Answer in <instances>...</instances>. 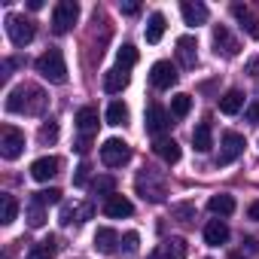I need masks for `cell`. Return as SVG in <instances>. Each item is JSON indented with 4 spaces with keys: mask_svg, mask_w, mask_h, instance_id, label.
<instances>
[{
    "mask_svg": "<svg viewBox=\"0 0 259 259\" xmlns=\"http://www.w3.org/2000/svg\"><path fill=\"white\" fill-rule=\"evenodd\" d=\"M229 259H244V256L241 253H229Z\"/></svg>",
    "mask_w": 259,
    "mask_h": 259,
    "instance_id": "obj_45",
    "label": "cell"
},
{
    "mask_svg": "<svg viewBox=\"0 0 259 259\" xmlns=\"http://www.w3.org/2000/svg\"><path fill=\"white\" fill-rule=\"evenodd\" d=\"M128 159H132V147H128L125 141H119V138L104 141V147H101V162H104L107 168H122Z\"/></svg>",
    "mask_w": 259,
    "mask_h": 259,
    "instance_id": "obj_8",
    "label": "cell"
},
{
    "mask_svg": "<svg viewBox=\"0 0 259 259\" xmlns=\"http://www.w3.org/2000/svg\"><path fill=\"white\" fill-rule=\"evenodd\" d=\"M34 201H40L43 207L46 204H58L61 201V192L58 189H40V192H34Z\"/></svg>",
    "mask_w": 259,
    "mask_h": 259,
    "instance_id": "obj_37",
    "label": "cell"
},
{
    "mask_svg": "<svg viewBox=\"0 0 259 259\" xmlns=\"http://www.w3.org/2000/svg\"><path fill=\"white\" fill-rule=\"evenodd\" d=\"M247 122H250V125H259V98L250 101V107H247Z\"/></svg>",
    "mask_w": 259,
    "mask_h": 259,
    "instance_id": "obj_40",
    "label": "cell"
},
{
    "mask_svg": "<svg viewBox=\"0 0 259 259\" xmlns=\"http://www.w3.org/2000/svg\"><path fill=\"white\" fill-rule=\"evenodd\" d=\"M89 147H92V138H79V144H76V150H79L82 156L89 153Z\"/></svg>",
    "mask_w": 259,
    "mask_h": 259,
    "instance_id": "obj_44",
    "label": "cell"
},
{
    "mask_svg": "<svg viewBox=\"0 0 259 259\" xmlns=\"http://www.w3.org/2000/svg\"><path fill=\"white\" fill-rule=\"evenodd\" d=\"M92 217V204H64L61 207V223L64 226H70V223H85Z\"/></svg>",
    "mask_w": 259,
    "mask_h": 259,
    "instance_id": "obj_22",
    "label": "cell"
},
{
    "mask_svg": "<svg viewBox=\"0 0 259 259\" xmlns=\"http://www.w3.org/2000/svg\"><path fill=\"white\" fill-rule=\"evenodd\" d=\"M171 128V116H168V110L162 107V104H150L147 107V132L150 135H162V132H168Z\"/></svg>",
    "mask_w": 259,
    "mask_h": 259,
    "instance_id": "obj_10",
    "label": "cell"
},
{
    "mask_svg": "<svg viewBox=\"0 0 259 259\" xmlns=\"http://www.w3.org/2000/svg\"><path fill=\"white\" fill-rule=\"evenodd\" d=\"M37 138H40L43 147H52V144L58 141V125H55V122H43V128H40Z\"/></svg>",
    "mask_w": 259,
    "mask_h": 259,
    "instance_id": "obj_36",
    "label": "cell"
},
{
    "mask_svg": "<svg viewBox=\"0 0 259 259\" xmlns=\"http://www.w3.org/2000/svg\"><path fill=\"white\" fill-rule=\"evenodd\" d=\"M153 150H156V156H162L168 165L180 162V147H177V141H171V138H159Z\"/></svg>",
    "mask_w": 259,
    "mask_h": 259,
    "instance_id": "obj_25",
    "label": "cell"
},
{
    "mask_svg": "<svg viewBox=\"0 0 259 259\" xmlns=\"http://www.w3.org/2000/svg\"><path fill=\"white\" fill-rule=\"evenodd\" d=\"M22 153H25V135L19 132V128H13V125H4L0 128V156H4L7 162H13Z\"/></svg>",
    "mask_w": 259,
    "mask_h": 259,
    "instance_id": "obj_5",
    "label": "cell"
},
{
    "mask_svg": "<svg viewBox=\"0 0 259 259\" xmlns=\"http://www.w3.org/2000/svg\"><path fill=\"white\" fill-rule=\"evenodd\" d=\"M104 213L113 217V220H122V217H132V213H135V204L128 201L125 195H116V192H113V195L104 201Z\"/></svg>",
    "mask_w": 259,
    "mask_h": 259,
    "instance_id": "obj_16",
    "label": "cell"
},
{
    "mask_svg": "<svg viewBox=\"0 0 259 259\" xmlns=\"http://www.w3.org/2000/svg\"><path fill=\"white\" fill-rule=\"evenodd\" d=\"M247 220H253V223H259V198L247 207Z\"/></svg>",
    "mask_w": 259,
    "mask_h": 259,
    "instance_id": "obj_41",
    "label": "cell"
},
{
    "mask_svg": "<svg viewBox=\"0 0 259 259\" xmlns=\"http://www.w3.org/2000/svg\"><path fill=\"white\" fill-rule=\"evenodd\" d=\"M213 52L223 55V58H235V55L241 52V43L229 34L226 25H217V28H213Z\"/></svg>",
    "mask_w": 259,
    "mask_h": 259,
    "instance_id": "obj_9",
    "label": "cell"
},
{
    "mask_svg": "<svg viewBox=\"0 0 259 259\" xmlns=\"http://www.w3.org/2000/svg\"><path fill=\"white\" fill-rule=\"evenodd\" d=\"M147 43H159L162 40V34H165V16L162 13H153L150 16V22H147Z\"/></svg>",
    "mask_w": 259,
    "mask_h": 259,
    "instance_id": "obj_27",
    "label": "cell"
},
{
    "mask_svg": "<svg viewBox=\"0 0 259 259\" xmlns=\"http://www.w3.org/2000/svg\"><path fill=\"white\" fill-rule=\"evenodd\" d=\"M46 92L37 89V85H19L7 95V110L10 113H28V116H37L46 110Z\"/></svg>",
    "mask_w": 259,
    "mask_h": 259,
    "instance_id": "obj_1",
    "label": "cell"
},
{
    "mask_svg": "<svg viewBox=\"0 0 259 259\" xmlns=\"http://www.w3.org/2000/svg\"><path fill=\"white\" fill-rule=\"evenodd\" d=\"M122 13L125 16H138L141 13V4H122Z\"/></svg>",
    "mask_w": 259,
    "mask_h": 259,
    "instance_id": "obj_43",
    "label": "cell"
},
{
    "mask_svg": "<svg viewBox=\"0 0 259 259\" xmlns=\"http://www.w3.org/2000/svg\"><path fill=\"white\" fill-rule=\"evenodd\" d=\"M113 189H116V180H113L110 174H107V177H98V180L92 183V192H95V195H104V198H110Z\"/></svg>",
    "mask_w": 259,
    "mask_h": 259,
    "instance_id": "obj_33",
    "label": "cell"
},
{
    "mask_svg": "<svg viewBox=\"0 0 259 259\" xmlns=\"http://www.w3.org/2000/svg\"><path fill=\"white\" fill-rule=\"evenodd\" d=\"M28 223H31L34 229H40V226L46 223V210H43V204L34 201V198H31V204H28Z\"/></svg>",
    "mask_w": 259,
    "mask_h": 259,
    "instance_id": "obj_34",
    "label": "cell"
},
{
    "mask_svg": "<svg viewBox=\"0 0 259 259\" xmlns=\"http://www.w3.org/2000/svg\"><path fill=\"white\" fill-rule=\"evenodd\" d=\"M79 19V4H73V0H61V4H55L52 10V31L55 34H67Z\"/></svg>",
    "mask_w": 259,
    "mask_h": 259,
    "instance_id": "obj_4",
    "label": "cell"
},
{
    "mask_svg": "<svg viewBox=\"0 0 259 259\" xmlns=\"http://www.w3.org/2000/svg\"><path fill=\"white\" fill-rule=\"evenodd\" d=\"M37 73H40L43 79L55 82V85L67 82V64H64L61 49H46V52L37 58Z\"/></svg>",
    "mask_w": 259,
    "mask_h": 259,
    "instance_id": "obj_3",
    "label": "cell"
},
{
    "mask_svg": "<svg viewBox=\"0 0 259 259\" xmlns=\"http://www.w3.org/2000/svg\"><path fill=\"white\" fill-rule=\"evenodd\" d=\"M138 64V49L135 46H122L119 52H116V67H122V70H128V67H135Z\"/></svg>",
    "mask_w": 259,
    "mask_h": 259,
    "instance_id": "obj_30",
    "label": "cell"
},
{
    "mask_svg": "<svg viewBox=\"0 0 259 259\" xmlns=\"http://www.w3.org/2000/svg\"><path fill=\"white\" fill-rule=\"evenodd\" d=\"M207 210L217 217H232L235 213V198L232 195H210L207 198Z\"/></svg>",
    "mask_w": 259,
    "mask_h": 259,
    "instance_id": "obj_26",
    "label": "cell"
},
{
    "mask_svg": "<svg viewBox=\"0 0 259 259\" xmlns=\"http://www.w3.org/2000/svg\"><path fill=\"white\" fill-rule=\"evenodd\" d=\"M16 217H19V201L13 198V195H4V226H10V223H16Z\"/></svg>",
    "mask_w": 259,
    "mask_h": 259,
    "instance_id": "obj_35",
    "label": "cell"
},
{
    "mask_svg": "<svg viewBox=\"0 0 259 259\" xmlns=\"http://www.w3.org/2000/svg\"><path fill=\"white\" fill-rule=\"evenodd\" d=\"M171 217H174L177 223H192V220H195V204H189V201L171 204Z\"/></svg>",
    "mask_w": 259,
    "mask_h": 259,
    "instance_id": "obj_32",
    "label": "cell"
},
{
    "mask_svg": "<svg viewBox=\"0 0 259 259\" xmlns=\"http://www.w3.org/2000/svg\"><path fill=\"white\" fill-rule=\"evenodd\" d=\"M89 171H92L89 162H82V165L76 168V174H73V186H85V183H89Z\"/></svg>",
    "mask_w": 259,
    "mask_h": 259,
    "instance_id": "obj_38",
    "label": "cell"
},
{
    "mask_svg": "<svg viewBox=\"0 0 259 259\" xmlns=\"http://www.w3.org/2000/svg\"><path fill=\"white\" fill-rule=\"evenodd\" d=\"M189 110H192V98L189 95H174L171 98V116L183 119V116H189Z\"/></svg>",
    "mask_w": 259,
    "mask_h": 259,
    "instance_id": "obj_31",
    "label": "cell"
},
{
    "mask_svg": "<svg viewBox=\"0 0 259 259\" xmlns=\"http://www.w3.org/2000/svg\"><path fill=\"white\" fill-rule=\"evenodd\" d=\"M55 238H46V241H40V244H34L31 247V253L25 256V259H52V253H55Z\"/></svg>",
    "mask_w": 259,
    "mask_h": 259,
    "instance_id": "obj_29",
    "label": "cell"
},
{
    "mask_svg": "<svg viewBox=\"0 0 259 259\" xmlns=\"http://www.w3.org/2000/svg\"><path fill=\"white\" fill-rule=\"evenodd\" d=\"M244 70H247V73H250V76H259V58H250V61H247V67H244Z\"/></svg>",
    "mask_w": 259,
    "mask_h": 259,
    "instance_id": "obj_42",
    "label": "cell"
},
{
    "mask_svg": "<svg viewBox=\"0 0 259 259\" xmlns=\"http://www.w3.org/2000/svg\"><path fill=\"white\" fill-rule=\"evenodd\" d=\"M244 147H247V141H244V135H238V132H226L223 135V141H220V153H217V165L220 168H226V165H232L241 153H244Z\"/></svg>",
    "mask_w": 259,
    "mask_h": 259,
    "instance_id": "obj_7",
    "label": "cell"
},
{
    "mask_svg": "<svg viewBox=\"0 0 259 259\" xmlns=\"http://www.w3.org/2000/svg\"><path fill=\"white\" fill-rule=\"evenodd\" d=\"M58 171H61V159H55V156H43V159H37V162L31 165V177L40 180V183L52 180Z\"/></svg>",
    "mask_w": 259,
    "mask_h": 259,
    "instance_id": "obj_13",
    "label": "cell"
},
{
    "mask_svg": "<svg viewBox=\"0 0 259 259\" xmlns=\"http://www.w3.org/2000/svg\"><path fill=\"white\" fill-rule=\"evenodd\" d=\"M177 58H180L183 67H195V61H198V43L192 37H180L177 40Z\"/></svg>",
    "mask_w": 259,
    "mask_h": 259,
    "instance_id": "obj_17",
    "label": "cell"
},
{
    "mask_svg": "<svg viewBox=\"0 0 259 259\" xmlns=\"http://www.w3.org/2000/svg\"><path fill=\"white\" fill-rule=\"evenodd\" d=\"M192 147L198 153H207L213 147V132H210V122H198L195 132H192Z\"/></svg>",
    "mask_w": 259,
    "mask_h": 259,
    "instance_id": "obj_21",
    "label": "cell"
},
{
    "mask_svg": "<svg viewBox=\"0 0 259 259\" xmlns=\"http://www.w3.org/2000/svg\"><path fill=\"white\" fill-rule=\"evenodd\" d=\"M180 13H183V22L186 25H192V28H198V25H204L207 22V7L204 4H198V0H183L180 4Z\"/></svg>",
    "mask_w": 259,
    "mask_h": 259,
    "instance_id": "obj_15",
    "label": "cell"
},
{
    "mask_svg": "<svg viewBox=\"0 0 259 259\" xmlns=\"http://www.w3.org/2000/svg\"><path fill=\"white\" fill-rule=\"evenodd\" d=\"M150 82H153L156 89H171V85L177 82V67H174L171 61H156V64L150 67Z\"/></svg>",
    "mask_w": 259,
    "mask_h": 259,
    "instance_id": "obj_11",
    "label": "cell"
},
{
    "mask_svg": "<svg viewBox=\"0 0 259 259\" xmlns=\"http://www.w3.org/2000/svg\"><path fill=\"white\" fill-rule=\"evenodd\" d=\"M128 70H122V67H113V70H107L104 73V92H110V95H116V92H122L125 85H128Z\"/></svg>",
    "mask_w": 259,
    "mask_h": 259,
    "instance_id": "obj_20",
    "label": "cell"
},
{
    "mask_svg": "<svg viewBox=\"0 0 259 259\" xmlns=\"http://www.w3.org/2000/svg\"><path fill=\"white\" fill-rule=\"evenodd\" d=\"M189 253V244L183 238H165L156 250V259H186Z\"/></svg>",
    "mask_w": 259,
    "mask_h": 259,
    "instance_id": "obj_14",
    "label": "cell"
},
{
    "mask_svg": "<svg viewBox=\"0 0 259 259\" xmlns=\"http://www.w3.org/2000/svg\"><path fill=\"white\" fill-rule=\"evenodd\" d=\"M135 186H138V195H141L144 201H153V204L165 201V195H168V180H165V174H162V171H153V168H144V171L138 174Z\"/></svg>",
    "mask_w": 259,
    "mask_h": 259,
    "instance_id": "obj_2",
    "label": "cell"
},
{
    "mask_svg": "<svg viewBox=\"0 0 259 259\" xmlns=\"http://www.w3.org/2000/svg\"><path fill=\"white\" fill-rule=\"evenodd\" d=\"M122 241H125V253H138V244H141V235L138 232H128Z\"/></svg>",
    "mask_w": 259,
    "mask_h": 259,
    "instance_id": "obj_39",
    "label": "cell"
},
{
    "mask_svg": "<svg viewBox=\"0 0 259 259\" xmlns=\"http://www.w3.org/2000/svg\"><path fill=\"white\" fill-rule=\"evenodd\" d=\"M232 16H235V19H238V25L247 31V37L259 40V16H256L250 7H244V4H232Z\"/></svg>",
    "mask_w": 259,
    "mask_h": 259,
    "instance_id": "obj_12",
    "label": "cell"
},
{
    "mask_svg": "<svg viewBox=\"0 0 259 259\" xmlns=\"http://www.w3.org/2000/svg\"><path fill=\"white\" fill-rule=\"evenodd\" d=\"M76 128H79V135H82V138H92V135H95V128H98V110H95V107H82V110H76Z\"/></svg>",
    "mask_w": 259,
    "mask_h": 259,
    "instance_id": "obj_18",
    "label": "cell"
},
{
    "mask_svg": "<svg viewBox=\"0 0 259 259\" xmlns=\"http://www.w3.org/2000/svg\"><path fill=\"white\" fill-rule=\"evenodd\" d=\"M116 244H119V235L113 232V229H98L95 232V250L98 253H116Z\"/></svg>",
    "mask_w": 259,
    "mask_h": 259,
    "instance_id": "obj_23",
    "label": "cell"
},
{
    "mask_svg": "<svg viewBox=\"0 0 259 259\" xmlns=\"http://www.w3.org/2000/svg\"><path fill=\"white\" fill-rule=\"evenodd\" d=\"M241 107H244V92H238V89H229L220 98V113H226V116H235Z\"/></svg>",
    "mask_w": 259,
    "mask_h": 259,
    "instance_id": "obj_24",
    "label": "cell"
},
{
    "mask_svg": "<svg viewBox=\"0 0 259 259\" xmlns=\"http://www.w3.org/2000/svg\"><path fill=\"white\" fill-rule=\"evenodd\" d=\"M7 34H10V40H13V46H28L31 40H34V22L31 19H25V16H16V13H10L7 16Z\"/></svg>",
    "mask_w": 259,
    "mask_h": 259,
    "instance_id": "obj_6",
    "label": "cell"
},
{
    "mask_svg": "<svg viewBox=\"0 0 259 259\" xmlns=\"http://www.w3.org/2000/svg\"><path fill=\"white\" fill-rule=\"evenodd\" d=\"M128 122V107L122 101H113L107 107V125H125Z\"/></svg>",
    "mask_w": 259,
    "mask_h": 259,
    "instance_id": "obj_28",
    "label": "cell"
},
{
    "mask_svg": "<svg viewBox=\"0 0 259 259\" xmlns=\"http://www.w3.org/2000/svg\"><path fill=\"white\" fill-rule=\"evenodd\" d=\"M204 241H207L210 247L226 244V241H229V226H226L223 220H210V223L204 226Z\"/></svg>",
    "mask_w": 259,
    "mask_h": 259,
    "instance_id": "obj_19",
    "label": "cell"
}]
</instances>
